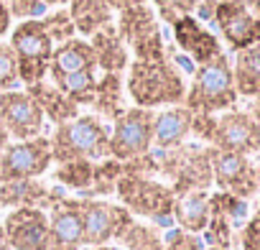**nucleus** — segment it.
I'll list each match as a JSON object with an SVG mask.
<instances>
[{
    "label": "nucleus",
    "instance_id": "obj_20",
    "mask_svg": "<svg viewBox=\"0 0 260 250\" xmlns=\"http://www.w3.org/2000/svg\"><path fill=\"white\" fill-rule=\"evenodd\" d=\"M117 13H120V16H117L115 28H117V34H120V39L125 41L127 49L133 46L138 39H143V36H148V34H153V31H161L158 16H156V11H153L148 3L130 6V8H122V11H117Z\"/></svg>",
    "mask_w": 260,
    "mask_h": 250
},
{
    "label": "nucleus",
    "instance_id": "obj_43",
    "mask_svg": "<svg viewBox=\"0 0 260 250\" xmlns=\"http://www.w3.org/2000/svg\"><path fill=\"white\" fill-rule=\"evenodd\" d=\"M11 143V133L6 131V125H3V120H0V151H3L6 146Z\"/></svg>",
    "mask_w": 260,
    "mask_h": 250
},
{
    "label": "nucleus",
    "instance_id": "obj_31",
    "mask_svg": "<svg viewBox=\"0 0 260 250\" xmlns=\"http://www.w3.org/2000/svg\"><path fill=\"white\" fill-rule=\"evenodd\" d=\"M41 23H44V28H46V34L54 44H64V41L74 39V34H77L74 21L69 16V8H59L54 13H46L41 18Z\"/></svg>",
    "mask_w": 260,
    "mask_h": 250
},
{
    "label": "nucleus",
    "instance_id": "obj_14",
    "mask_svg": "<svg viewBox=\"0 0 260 250\" xmlns=\"http://www.w3.org/2000/svg\"><path fill=\"white\" fill-rule=\"evenodd\" d=\"M49 250H82L84 225L79 212V199L61 197L59 204L49 209Z\"/></svg>",
    "mask_w": 260,
    "mask_h": 250
},
{
    "label": "nucleus",
    "instance_id": "obj_37",
    "mask_svg": "<svg viewBox=\"0 0 260 250\" xmlns=\"http://www.w3.org/2000/svg\"><path fill=\"white\" fill-rule=\"evenodd\" d=\"M214 125H217V115L194 112V117H191V136H197L199 141H204L209 146L212 136H214Z\"/></svg>",
    "mask_w": 260,
    "mask_h": 250
},
{
    "label": "nucleus",
    "instance_id": "obj_17",
    "mask_svg": "<svg viewBox=\"0 0 260 250\" xmlns=\"http://www.w3.org/2000/svg\"><path fill=\"white\" fill-rule=\"evenodd\" d=\"M191 117L194 112L186 105H171L169 110L156 112L153 115V146L161 151L184 146V141L191 136Z\"/></svg>",
    "mask_w": 260,
    "mask_h": 250
},
{
    "label": "nucleus",
    "instance_id": "obj_39",
    "mask_svg": "<svg viewBox=\"0 0 260 250\" xmlns=\"http://www.w3.org/2000/svg\"><path fill=\"white\" fill-rule=\"evenodd\" d=\"M11 13H8V8H6V3L0 0V36H6L8 31H11Z\"/></svg>",
    "mask_w": 260,
    "mask_h": 250
},
{
    "label": "nucleus",
    "instance_id": "obj_25",
    "mask_svg": "<svg viewBox=\"0 0 260 250\" xmlns=\"http://www.w3.org/2000/svg\"><path fill=\"white\" fill-rule=\"evenodd\" d=\"M92 107L100 112V117L112 120V122L122 115V79H120V74L102 72V77H97Z\"/></svg>",
    "mask_w": 260,
    "mask_h": 250
},
{
    "label": "nucleus",
    "instance_id": "obj_12",
    "mask_svg": "<svg viewBox=\"0 0 260 250\" xmlns=\"http://www.w3.org/2000/svg\"><path fill=\"white\" fill-rule=\"evenodd\" d=\"M11 250H49V214L39 207H18L3 220Z\"/></svg>",
    "mask_w": 260,
    "mask_h": 250
},
{
    "label": "nucleus",
    "instance_id": "obj_23",
    "mask_svg": "<svg viewBox=\"0 0 260 250\" xmlns=\"http://www.w3.org/2000/svg\"><path fill=\"white\" fill-rule=\"evenodd\" d=\"M232 77L240 97H255L260 92V41L242 51H235Z\"/></svg>",
    "mask_w": 260,
    "mask_h": 250
},
{
    "label": "nucleus",
    "instance_id": "obj_21",
    "mask_svg": "<svg viewBox=\"0 0 260 250\" xmlns=\"http://www.w3.org/2000/svg\"><path fill=\"white\" fill-rule=\"evenodd\" d=\"M26 92L39 102L44 117H49L54 125L69 122L79 115V105H74L56 84H46V82H36L31 87H26Z\"/></svg>",
    "mask_w": 260,
    "mask_h": 250
},
{
    "label": "nucleus",
    "instance_id": "obj_34",
    "mask_svg": "<svg viewBox=\"0 0 260 250\" xmlns=\"http://www.w3.org/2000/svg\"><path fill=\"white\" fill-rule=\"evenodd\" d=\"M156 8H158V16L164 23L174 26L181 16H191L197 11V3L199 0H153Z\"/></svg>",
    "mask_w": 260,
    "mask_h": 250
},
{
    "label": "nucleus",
    "instance_id": "obj_8",
    "mask_svg": "<svg viewBox=\"0 0 260 250\" xmlns=\"http://www.w3.org/2000/svg\"><path fill=\"white\" fill-rule=\"evenodd\" d=\"M51 143L44 136L8 143L0 151V184L16 179H36L51 166Z\"/></svg>",
    "mask_w": 260,
    "mask_h": 250
},
{
    "label": "nucleus",
    "instance_id": "obj_15",
    "mask_svg": "<svg viewBox=\"0 0 260 250\" xmlns=\"http://www.w3.org/2000/svg\"><path fill=\"white\" fill-rule=\"evenodd\" d=\"M174 41L176 46L199 67V64H207L212 61L214 56L222 54V44L219 39L204 26L199 23L194 16H181L174 26Z\"/></svg>",
    "mask_w": 260,
    "mask_h": 250
},
{
    "label": "nucleus",
    "instance_id": "obj_22",
    "mask_svg": "<svg viewBox=\"0 0 260 250\" xmlns=\"http://www.w3.org/2000/svg\"><path fill=\"white\" fill-rule=\"evenodd\" d=\"M174 222L194 235H202L209 222V192H186L176 197Z\"/></svg>",
    "mask_w": 260,
    "mask_h": 250
},
{
    "label": "nucleus",
    "instance_id": "obj_5",
    "mask_svg": "<svg viewBox=\"0 0 260 250\" xmlns=\"http://www.w3.org/2000/svg\"><path fill=\"white\" fill-rule=\"evenodd\" d=\"M11 49L18 59V79L26 87L44 82V77L49 74L54 41L49 39L41 18L18 21V26L11 31Z\"/></svg>",
    "mask_w": 260,
    "mask_h": 250
},
{
    "label": "nucleus",
    "instance_id": "obj_47",
    "mask_svg": "<svg viewBox=\"0 0 260 250\" xmlns=\"http://www.w3.org/2000/svg\"><path fill=\"white\" fill-rule=\"evenodd\" d=\"M204 250H219V247H204Z\"/></svg>",
    "mask_w": 260,
    "mask_h": 250
},
{
    "label": "nucleus",
    "instance_id": "obj_13",
    "mask_svg": "<svg viewBox=\"0 0 260 250\" xmlns=\"http://www.w3.org/2000/svg\"><path fill=\"white\" fill-rule=\"evenodd\" d=\"M232 51H242L260 41V16L237 6V3H217V13L212 21Z\"/></svg>",
    "mask_w": 260,
    "mask_h": 250
},
{
    "label": "nucleus",
    "instance_id": "obj_24",
    "mask_svg": "<svg viewBox=\"0 0 260 250\" xmlns=\"http://www.w3.org/2000/svg\"><path fill=\"white\" fill-rule=\"evenodd\" d=\"M112 13L115 11L105 0H69V16L82 36H92L102 26L112 23Z\"/></svg>",
    "mask_w": 260,
    "mask_h": 250
},
{
    "label": "nucleus",
    "instance_id": "obj_3",
    "mask_svg": "<svg viewBox=\"0 0 260 250\" xmlns=\"http://www.w3.org/2000/svg\"><path fill=\"white\" fill-rule=\"evenodd\" d=\"M51 159L56 164L74 159H107L110 156V131L97 115H77L69 122L56 125L49 138Z\"/></svg>",
    "mask_w": 260,
    "mask_h": 250
},
{
    "label": "nucleus",
    "instance_id": "obj_11",
    "mask_svg": "<svg viewBox=\"0 0 260 250\" xmlns=\"http://www.w3.org/2000/svg\"><path fill=\"white\" fill-rule=\"evenodd\" d=\"M0 120H3L11 138L28 141L41 136L46 117L39 102L26 89H8V92H0Z\"/></svg>",
    "mask_w": 260,
    "mask_h": 250
},
{
    "label": "nucleus",
    "instance_id": "obj_19",
    "mask_svg": "<svg viewBox=\"0 0 260 250\" xmlns=\"http://www.w3.org/2000/svg\"><path fill=\"white\" fill-rule=\"evenodd\" d=\"M89 44H92V51H94V59H97V67L102 72H115L120 74L125 67H127V46L125 41L120 39L117 28H115V21L102 26L97 34L89 36Z\"/></svg>",
    "mask_w": 260,
    "mask_h": 250
},
{
    "label": "nucleus",
    "instance_id": "obj_18",
    "mask_svg": "<svg viewBox=\"0 0 260 250\" xmlns=\"http://www.w3.org/2000/svg\"><path fill=\"white\" fill-rule=\"evenodd\" d=\"M84 69H97V59H94L89 41L74 36V39L54 46V54L49 61L51 79L64 77V74H74V72H84Z\"/></svg>",
    "mask_w": 260,
    "mask_h": 250
},
{
    "label": "nucleus",
    "instance_id": "obj_35",
    "mask_svg": "<svg viewBox=\"0 0 260 250\" xmlns=\"http://www.w3.org/2000/svg\"><path fill=\"white\" fill-rule=\"evenodd\" d=\"M204 240L202 235H194V232H186L181 227L176 230H169L164 235V250H204Z\"/></svg>",
    "mask_w": 260,
    "mask_h": 250
},
{
    "label": "nucleus",
    "instance_id": "obj_29",
    "mask_svg": "<svg viewBox=\"0 0 260 250\" xmlns=\"http://www.w3.org/2000/svg\"><path fill=\"white\" fill-rule=\"evenodd\" d=\"M209 212L227 217L240 230L250 214V204H247V199H240L230 192H214V194H209Z\"/></svg>",
    "mask_w": 260,
    "mask_h": 250
},
{
    "label": "nucleus",
    "instance_id": "obj_32",
    "mask_svg": "<svg viewBox=\"0 0 260 250\" xmlns=\"http://www.w3.org/2000/svg\"><path fill=\"white\" fill-rule=\"evenodd\" d=\"M18 59L11 44H0V92H8L18 87Z\"/></svg>",
    "mask_w": 260,
    "mask_h": 250
},
{
    "label": "nucleus",
    "instance_id": "obj_26",
    "mask_svg": "<svg viewBox=\"0 0 260 250\" xmlns=\"http://www.w3.org/2000/svg\"><path fill=\"white\" fill-rule=\"evenodd\" d=\"M54 84L74 102V105H92L94 89H97V69H84L74 74L56 77Z\"/></svg>",
    "mask_w": 260,
    "mask_h": 250
},
{
    "label": "nucleus",
    "instance_id": "obj_30",
    "mask_svg": "<svg viewBox=\"0 0 260 250\" xmlns=\"http://www.w3.org/2000/svg\"><path fill=\"white\" fill-rule=\"evenodd\" d=\"M120 245L125 250H164V237L156 227L133 222L130 230L120 237Z\"/></svg>",
    "mask_w": 260,
    "mask_h": 250
},
{
    "label": "nucleus",
    "instance_id": "obj_6",
    "mask_svg": "<svg viewBox=\"0 0 260 250\" xmlns=\"http://www.w3.org/2000/svg\"><path fill=\"white\" fill-rule=\"evenodd\" d=\"M153 110L130 107L115 120L110 131V156L117 161H130L151 151L153 146Z\"/></svg>",
    "mask_w": 260,
    "mask_h": 250
},
{
    "label": "nucleus",
    "instance_id": "obj_45",
    "mask_svg": "<svg viewBox=\"0 0 260 250\" xmlns=\"http://www.w3.org/2000/svg\"><path fill=\"white\" fill-rule=\"evenodd\" d=\"M44 3H46V6H67L69 0H44Z\"/></svg>",
    "mask_w": 260,
    "mask_h": 250
},
{
    "label": "nucleus",
    "instance_id": "obj_41",
    "mask_svg": "<svg viewBox=\"0 0 260 250\" xmlns=\"http://www.w3.org/2000/svg\"><path fill=\"white\" fill-rule=\"evenodd\" d=\"M222 3H237V6H242V8L260 16V0H222Z\"/></svg>",
    "mask_w": 260,
    "mask_h": 250
},
{
    "label": "nucleus",
    "instance_id": "obj_9",
    "mask_svg": "<svg viewBox=\"0 0 260 250\" xmlns=\"http://www.w3.org/2000/svg\"><path fill=\"white\" fill-rule=\"evenodd\" d=\"M212 179L219 192L252 199L260 192V164H252V159L242 153L212 148Z\"/></svg>",
    "mask_w": 260,
    "mask_h": 250
},
{
    "label": "nucleus",
    "instance_id": "obj_4",
    "mask_svg": "<svg viewBox=\"0 0 260 250\" xmlns=\"http://www.w3.org/2000/svg\"><path fill=\"white\" fill-rule=\"evenodd\" d=\"M115 194L120 197L122 207L130 214H141L146 220H153L161 227L174 225V204L176 194L171 186L156 181L153 176H138V174H122L117 179Z\"/></svg>",
    "mask_w": 260,
    "mask_h": 250
},
{
    "label": "nucleus",
    "instance_id": "obj_46",
    "mask_svg": "<svg viewBox=\"0 0 260 250\" xmlns=\"http://www.w3.org/2000/svg\"><path fill=\"white\" fill-rule=\"evenodd\" d=\"M94 250H120V247H107V245H100V247H94Z\"/></svg>",
    "mask_w": 260,
    "mask_h": 250
},
{
    "label": "nucleus",
    "instance_id": "obj_16",
    "mask_svg": "<svg viewBox=\"0 0 260 250\" xmlns=\"http://www.w3.org/2000/svg\"><path fill=\"white\" fill-rule=\"evenodd\" d=\"M64 194L44 186L36 179H16V181H6L0 184V207H39V209H51L54 204H59Z\"/></svg>",
    "mask_w": 260,
    "mask_h": 250
},
{
    "label": "nucleus",
    "instance_id": "obj_7",
    "mask_svg": "<svg viewBox=\"0 0 260 250\" xmlns=\"http://www.w3.org/2000/svg\"><path fill=\"white\" fill-rule=\"evenodd\" d=\"M82 225H84V245L100 247L110 240H120L136 217L130 214L122 204H110L102 199H79Z\"/></svg>",
    "mask_w": 260,
    "mask_h": 250
},
{
    "label": "nucleus",
    "instance_id": "obj_42",
    "mask_svg": "<svg viewBox=\"0 0 260 250\" xmlns=\"http://www.w3.org/2000/svg\"><path fill=\"white\" fill-rule=\"evenodd\" d=\"M247 112H250V115H252V117L260 122V92H257L255 97H250V107H247Z\"/></svg>",
    "mask_w": 260,
    "mask_h": 250
},
{
    "label": "nucleus",
    "instance_id": "obj_27",
    "mask_svg": "<svg viewBox=\"0 0 260 250\" xmlns=\"http://www.w3.org/2000/svg\"><path fill=\"white\" fill-rule=\"evenodd\" d=\"M92 174H94V161L89 159H74V161H64L59 164V169L54 171V179L69 189L84 192L92 186Z\"/></svg>",
    "mask_w": 260,
    "mask_h": 250
},
{
    "label": "nucleus",
    "instance_id": "obj_44",
    "mask_svg": "<svg viewBox=\"0 0 260 250\" xmlns=\"http://www.w3.org/2000/svg\"><path fill=\"white\" fill-rule=\"evenodd\" d=\"M0 250H11V245L6 240V232H3V222H0Z\"/></svg>",
    "mask_w": 260,
    "mask_h": 250
},
{
    "label": "nucleus",
    "instance_id": "obj_10",
    "mask_svg": "<svg viewBox=\"0 0 260 250\" xmlns=\"http://www.w3.org/2000/svg\"><path fill=\"white\" fill-rule=\"evenodd\" d=\"M209 146L217 151L255 156L260 153V122L247 110H235V107L224 110L217 115L214 136Z\"/></svg>",
    "mask_w": 260,
    "mask_h": 250
},
{
    "label": "nucleus",
    "instance_id": "obj_28",
    "mask_svg": "<svg viewBox=\"0 0 260 250\" xmlns=\"http://www.w3.org/2000/svg\"><path fill=\"white\" fill-rule=\"evenodd\" d=\"M122 176V161L107 156V159H100L94 164V174H92V186L87 189V197H107V194H115V186H117V179Z\"/></svg>",
    "mask_w": 260,
    "mask_h": 250
},
{
    "label": "nucleus",
    "instance_id": "obj_40",
    "mask_svg": "<svg viewBox=\"0 0 260 250\" xmlns=\"http://www.w3.org/2000/svg\"><path fill=\"white\" fill-rule=\"evenodd\" d=\"M105 3L112 11H122V8H130V6H141V3H146V0H105Z\"/></svg>",
    "mask_w": 260,
    "mask_h": 250
},
{
    "label": "nucleus",
    "instance_id": "obj_38",
    "mask_svg": "<svg viewBox=\"0 0 260 250\" xmlns=\"http://www.w3.org/2000/svg\"><path fill=\"white\" fill-rule=\"evenodd\" d=\"M217 3H219V0H199V3H197V21L199 23H212L214 21V13H217Z\"/></svg>",
    "mask_w": 260,
    "mask_h": 250
},
{
    "label": "nucleus",
    "instance_id": "obj_2",
    "mask_svg": "<svg viewBox=\"0 0 260 250\" xmlns=\"http://www.w3.org/2000/svg\"><path fill=\"white\" fill-rule=\"evenodd\" d=\"M240 100L235 77H232V61L222 51L207 64H199L194 69V79L186 87L184 105L191 112H207V115H219L224 110H232L235 102Z\"/></svg>",
    "mask_w": 260,
    "mask_h": 250
},
{
    "label": "nucleus",
    "instance_id": "obj_36",
    "mask_svg": "<svg viewBox=\"0 0 260 250\" xmlns=\"http://www.w3.org/2000/svg\"><path fill=\"white\" fill-rule=\"evenodd\" d=\"M11 18H18V21H28V18H39L44 16V11L49 8L44 0H3Z\"/></svg>",
    "mask_w": 260,
    "mask_h": 250
},
{
    "label": "nucleus",
    "instance_id": "obj_1",
    "mask_svg": "<svg viewBox=\"0 0 260 250\" xmlns=\"http://www.w3.org/2000/svg\"><path fill=\"white\" fill-rule=\"evenodd\" d=\"M127 95L136 107H171L184 105L186 82L171 56L158 61H133L127 72Z\"/></svg>",
    "mask_w": 260,
    "mask_h": 250
},
{
    "label": "nucleus",
    "instance_id": "obj_33",
    "mask_svg": "<svg viewBox=\"0 0 260 250\" xmlns=\"http://www.w3.org/2000/svg\"><path fill=\"white\" fill-rule=\"evenodd\" d=\"M237 250H260V207H255L237 230Z\"/></svg>",
    "mask_w": 260,
    "mask_h": 250
}]
</instances>
